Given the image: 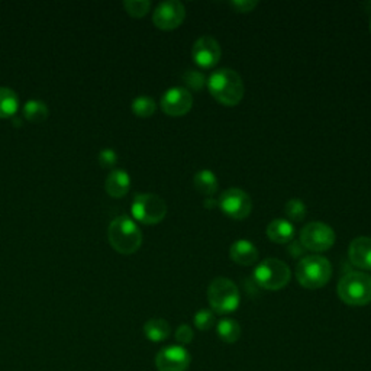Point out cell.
Instances as JSON below:
<instances>
[{"label":"cell","instance_id":"obj_29","mask_svg":"<svg viewBox=\"0 0 371 371\" xmlns=\"http://www.w3.org/2000/svg\"><path fill=\"white\" fill-rule=\"evenodd\" d=\"M118 161V154L112 148H103L99 153V163L103 168H112Z\"/></svg>","mask_w":371,"mask_h":371},{"label":"cell","instance_id":"obj_11","mask_svg":"<svg viewBox=\"0 0 371 371\" xmlns=\"http://www.w3.org/2000/svg\"><path fill=\"white\" fill-rule=\"evenodd\" d=\"M192 355L181 345L164 347L156 357L158 371H186L190 367Z\"/></svg>","mask_w":371,"mask_h":371},{"label":"cell","instance_id":"obj_26","mask_svg":"<svg viewBox=\"0 0 371 371\" xmlns=\"http://www.w3.org/2000/svg\"><path fill=\"white\" fill-rule=\"evenodd\" d=\"M124 8L128 15L134 18H142L151 9L150 0H125Z\"/></svg>","mask_w":371,"mask_h":371},{"label":"cell","instance_id":"obj_31","mask_svg":"<svg viewBox=\"0 0 371 371\" xmlns=\"http://www.w3.org/2000/svg\"><path fill=\"white\" fill-rule=\"evenodd\" d=\"M289 251H290L291 257H299V255H302V254H303V251H305V247H303L301 242H293V244L290 245Z\"/></svg>","mask_w":371,"mask_h":371},{"label":"cell","instance_id":"obj_14","mask_svg":"<svg viewBox=\"0 0 371 371\" xmlns=\"http://www.w3.org/2000/svg\"><path fill=\"white\" fill-rule=\"evenodd\" d=\"M350 262L362 270H371V238L358 237L348 248Z\"/></svg>","mask_w":371,"mask_h":371},{"label":"cell","instance_id":"obj_16","mask_svg":"<svg viewBox=\"0 0 371 371\" xmlns=\"http://www.w3.org/2000/svg\"><path fill=\"white\" fill-rule=\"evenodd\" d=\"M230 255L240 266H252L258 259V249L251 241L238 240L232 244Z\"/></svg>","mask_w":371,"mask_h":371},{"label":"cell","instance_id":"obj_23","mask_svg":"<svg viewBox=\"0 0 371 371\" xmlns=\"http://www.w3.org/2000/svg\"><path fill=\"white\" fill-rule=\"evenodd\" d=\"M157 103L148 96H138L132 100V112L138 118H150L156 114Z\"/></svg>","mask_w":371,"mask_h":371},{"label":"cell","instance_id":"obj_4","mask_svg":"<svg viewBox=\"0 0 371 371\" xmlns=\"http://www.w3.org/2000/svg\"><path fill=\"white\" fill-rule=\"evenodd\" d=\"M332 276V267L328 259L322 255L303 257L296 267V279L309 290L323 287Z\"/></svg>","mask_w":371,"mask_h":371},{"label":"cell","instance_id":"obj_10","mask_svg":"<svg viewBox=\"0 0 371 371\" xmlns=\"http://www.w3.org/2000/svg\"><path fill=\"white\" fill-rule=\"evenodd\" d=\"M161 109L168 117H183L193 106V96L186 87H171L161 97Z\"/></svg>","mask_w":371,"mask_h":371},{"label":"cell","instance_id":"obj_24","mask_svg":"<svg viewBox=\"0 0 371 371\" xmlns=\"http://www.w3.org/2000/svg\"><path fill=\"white\" fill-rule=\"evenodd\" d=\"M181 80L183 83L188 86L189 89L195 90V92H199L202 90L206 85H208V80L205 77V74L199 70H193V68H189L186 70L183 74H181Z\"/></svg>","mask_w":371,"mask_h":371},{"label":"cell","instance_id":"obj_25","mask_svg":"<svg viewBox=\"0 0 371 371\" xmlns=\"http://www.w3.org/2000/svg\"><path fill=\"white\" fill-rule=\"evenodd\" d=\"M284 212L287 215V217L291 222H302L305 220L308 210H306V205L303 203V200L298 199V198H293L290 199L286 205H284Z\"/></svg>","mask_w":371,"mask_h":371},{"label":"cell","instance_id":"obj_18","mask_svg":"<svg viewBox=\"0 0 371 371\" xmlns=\"http://www.w3.org/2000/svg\"><path fill=\"white\" fill-rule=\"evenodd\" d=\"M170 323L161 318H154L146 321L144 325V333L145 337L153 343H161L166 341L170 337Z\"/></svg>","mask_w":371,"mask_h":371},{"label":"cell","instance_id":"obj_5","mask_svg":"<svg viewBox=\"0 0 371 371\" xmlns=\"http://www.w3.org/2000/svg\"><path fill=\"white\" fill-rule=\"evenodd\" d=\"M340 299L350 306H364L371 302V276L361 271L345 274L338 283Z\"/></svg>","mask_w":371,"mask_h":371},{"label":"cell","instance_id":"obj_13","mask_svg":"<svg viewBox=\"0 0 371 371\" xmlns=\"http://www.w3.org/2000/svg\"><path fill=\"white\" fill-rule=\"evenodd\" d=\"M222 55V48L213 36L203 35L193 44L192 57L200 68L215 67Z\"/></svg>","mask_w":371,"mask_h":371},{"label":"cell","instance_id":"obj_6","mask_svg":"<svg viewBox=\"0 0 371 371\" xmlns=\"http://www.w3.org/2000/svg\"><path fill=\"white\" fill-rule=\"evenodd\" d=\"M291 279L290 267L279 258H266L254 270V280L259 287L277 291Z\"/></svg>","mask_w":371,"mask_h":371},{"label":"cell","instance_id":"obj_27","mask_svg":"<svg viewBox=\"0 0 371 371\" xmlns=\"http://www.w3.org/2000/svg\"><path fill=\"white\" fill-rule=\"evenodd\" d=\"M193 322L199 330H209L215 325V313L210 309H200L196 312Z\"/></svg>","mask_w":371,"mask_h":371},{"label":"cell","instance_id":"obj_32","mask_svg":"<svg viewBox=\"0 0 371 371\" xmlns=\"http://www.w3.org/2000/svg\"><path fill=\"white\" fill-rule=\"evenodd\" d=\"M216 205V202L213 200V199H210V198H208L206 200H205V206L208 208V209H212V206H215Z\"/></svg>","mask_w":371,"mask_h":371},{"label":"cell","instance_id":"obj_28","mask_svg":"<svg viewBox=\"0 0 371 371\" xmlns=\"http://www.w3.org/2000/svg\"><path fill=\"white\" fill-rule=\"evenodd\" d=\"M195 338V332L192 329V326H189L188 323H183L177 328L176 330V341L183 347V345H188L193 341Z\"/></svg>","mask_w":371,"mask_h":371},{"label":"cell","instance_id":"obj_30","mask_svg":"<svg viewBox=\"0 0 371 371\" xmlns=\"http://www.w3.org/2000/svg\"><path fill=\"white\" fill-rule=\"evenodd\" d=\"M257 5H258L257 0H232L231 2V8L240 14L252 12L257 8Z\"/></svg>","mask_w":371,"mask_h":371},{"label":"cell","instance_id":"obj_20","mask_svg":"<svg viewBox=\"0 0 371 371\" xmlns=\"http://www.w3.org/2000/svg\"><path fill=\"white\" fill-rule=\"evenodd\" d=\"M19 109V97L15 90L0 87V119L12 118Z\"/></svg>","mask_w":371,"mask_h":371},{"label":"cell","instance_id":"obj_7","mask_svg":"<svg viewBox=\"0 0 371 371\" xmlns=\"http://www.w3.org/2000/svg\"><path fill=\"white\" fill-rule=\"evenodd\" d=\"M131 212L141 224L157 225L167 215V205L158 195L138 193L134 198Z\"/></svg>","mask_w":371,"mask_h":371},{"label":"cell","instance_id":"obj_15","mask_svg":"<svg viewBox=\"0 0 371 371\" xmlns=\"http://www.w3.org/2000/svg\"><path fill=\"white\" fill-rule=\"evenodd\" d=\"M131 188V177L125 170H112L104 180V190L110 198L121 199Z\"/></svg>","mask_w":371,"mask_h":371},{"label":"cell","instance_id":"obj_19","mask_svg":"<svg viewBox=\"0 0 371 371\" xmlns=\"http://www.w3.org/2000/svg\"><path fill=\"white\" fill-rule=\"evenodd\" d=\"M48 106L38 99H31L23 104L22 109V115L26 121L32 122V124H41L48 118Z\"/></svg>","mask_w":371,"mask_h":371},{"label":"cell","instance_id":"obj_1","mask_svg":"<svg viewBox=\"0 0 371 371\" xmlns=\"http://www.w3.org/2000/svg\"><path fill=\"white\" fill-rule=\"evenodd\" d=\"M208 89L219 103L225 106H237L245 93L241 76L232 68L215 70L208 79Z\"/></svg>","mask_w":371,"mask_h":371},{"label":"cell","instance_id":"obj_3","mask_svg":"<svg viewBox=\"0 0 371 371\" xmlns=\"http://www.w3.org/2000/svg\"><path fill=\"white\" fill-rule=\"evenodd\" d=\"M208 301L213 312L219 315L232 313L240 308L241 296L237 284L225 277L212 280L208 287Z\"/></svg>","mask_w":371,"mask_h":371},{"label":"cell","instance_id":"obj_21","mask_svg":"<svg viewBox=\"0 0 371 371\" xmlns=\"http://www.w3.org/2000/svg\"><path fill=\"white\" fill-rule=\"evenodd\" d=\"M193 184L198 192L206 196H212L217 190V177L210 170H200L193 177Z\"/></svg>","mask_w":371,"mask_h":371},{"label":"cell","instance_id":"obj_33","mask_svg":"<svg viewBox=\"0 0 371 371\" xmlns=\"http://www.w3.org/2000/svg\"><path fill=\"white\" fill-rule=\"evenodd\" d=\"M370 31H371V22H370Z\"/></svg>","mask_w":371,"mask_h":371},{"label":"cell","instance_id":"obj_12","mask_svg":"<svg viewBox=\"0 0 371 371\" xmlns=\"http://www.w3.org/2000/svg\"><path fill=\"white\" fill-rule=\"evenodd\" d=\"M186 8L178 0H166V2H161L153 14L154 25L164 31L176 29L183 23Z\"/></svg>","mask_w":371,"mask_h":371},{"label":"cell","instance_id":"obj_2","mask_svg":"<svg viewBox=\"0 0 371 371\" xmlns=\"http://www.w3.org/2000/svg\"><path fill=\"white\" fill-rule=\"evenodd\" d=\"M107 238L115 251L122 255L136 252L142 244V232L129 216L115 217L107 228Z\"/></svg>","mask_w":371,"mask_h":371},{"label":"cell","instance_id":"obj_17","mask_svg":"<svg viewBox=\"0 0 371 371\" xmlns=\"http://www.w3.org/2000/svg\"><path fill=\"white\" fill-rule=\"evenodd\" d=\"M267 235L276 244H289L294 238V227L290 220L279 217L269 224Z\"/></svg>","mask_w":371,"mask_h":371},{"label":"cell","instance_id":"obj_8","mask_svg":"<svg viewBox=\"0 0 371 371\" xmlns=\"http://www.w3.org/2000/svg\"><path fill=\"white\" fill-rule=\"evenodd\" d=\"M299 242L305 247V249L323 252L335 244V232L323 222H309L301 231Z\"/></svg>","mask_w":371,"mask_h":371},{"label":"cell","instance_id":"obj_22","mask_svg":"<svg viewBox=\"0 0 371 371\" xmlns=\"http://www.w3.org/2000/svg\"><path fill=\"white\" fill-rule=\"evenodd\" d=\"M216 330H217V335L219 338L227 343V344H234L240 340L241 337V326L237 321L234 319H222L217 326H216Z\"/></svg>","mask_w":371,"mask_h":371},{"label":"cell","instance_id":"obj_9","mask_svg":"<svg viewBox=\"0 0 371 371\" xmlns=\"http://www.w3.org/2000/svg\"><path fill=\"white\" fill-rule=\"evenodd\" d=\"M219 208L227 216L242 220L251 215L252 200L248 193L238 188H231L225 190L219 198Z\"/></svg>","mask_w":371,"mask_h":371}]
</instances>
